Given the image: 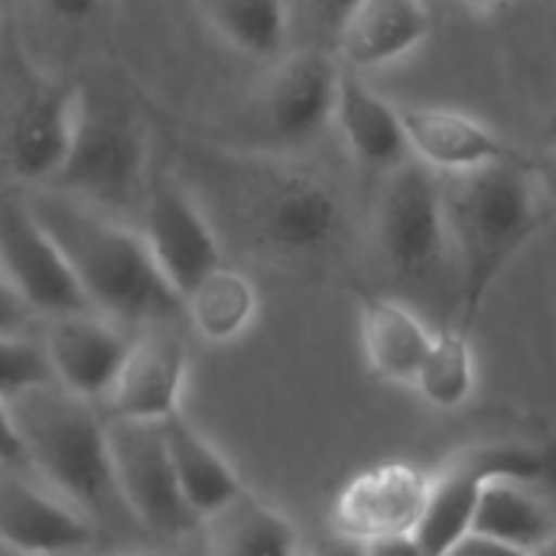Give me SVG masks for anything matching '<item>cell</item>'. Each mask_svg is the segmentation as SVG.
Returning a JSON list of instances; mask_svg holds the SVG:
<instances>
[{
  "label": "cell",
  "instance_id": "ac0fdd59",
  "mask_svg": "<svg viewBox=\"0 0 556 556\" xmlns=\"http://www.w3.org/2000/svg\"><path fill=\"white\" fill-rule=\"evenodd\" d=\"M355 163L375 176V182L410 160V143L401 124V108L384 101L358 72L342 68L336 91V117Z\"/></svg>",
  "mask_w": 556,
  "mask_h": 556
},
{
  "label": "cell",
  "instance_id": "4dcf8cb0",
  "mask_svg": "<svg viewBox=\"0 0 556 556\" xmlns=\"http://www.w3.org/2000/svg\"><path fill=\"white\" fill-rule=\"evenodd\" d=\"M446 556H534L521 547H511V544H502V541H492V538H482V534H466L459 538Z\"/></svg>",
  "mask_w": 556,
  "mask_h": 556
},
{
  "label": "cell",
  "instance_id": "484cf974",
  "mask_svg": "<svg viewBox=\"0 0 556 556\" xmlns=\"http://www.w3.org/2000/svg\"><path fill=\"white\" fill-rule=\"evenodd\" d=\"M433 407H459L472 391V352L469 336L459 329L433 332V345L414 381Z\"/></svg>",
  "mask_w": 556,
  "mask_h": 556
},
{
  "label": "cell",
  "instance_id": "d6986e66",
  "mask_svg": "<svg viewBox=\"0 0 556 556\" xmlns=\"http://www.w3.org/2000/svg\"><path fill=\"white\" fill-rule=\"evenodd\" d=\"M430 36L424 0H362L336 36V49L352 72L388 65Z\"/></svg>",
  "mask_w": 556,
  "mask_h": 556
},
{
  "label": "cell",
  "instance_id": "f35d334b",
  "mask_svg": "<svg viewBox=\"0 0 556 556\" xmlns=\"http://www.w3.org/2000/svg\"><path fill=\"white\" fill-rule=\"evenodd\" d=\"M0 556H26L23 551H16V547H7V544H0Z\"/></svg>",
  "mask_w": 556,
  "mask_h": 556
},
{
  "label": "cell",
  "instance_id": "30bf717a",
  "mask_svg": "<svg viewBox=\"0 0 556 556\" xmlns=\"http://www.w3.org/2000/svg\"><path fill=\"white\" fill-rule=\"evenodd\" d=\"M137 231L143 235L160 274L182 300L225 264L218 228L182 179L163 176L147 186Z\"/></svg>",
  "mask_w": 556,
  "mask_h": 556
},
{
  "label": "cell",
  "instance_id": "ffe728a7",
  "mask_svg": "<svg viewBox=\"0 0 556 556\" xmlns=\"http://www.w3.org/2000/svg\"><path fill=\"white\" fill-rule=\"evenodd\" d=\"M355 296L362 309V342L368 365L388 381L414 384L433 345V332L401 300L378 296L368 290H358Z\"/></svg>",
  "mask_w": 556,
  "mask_h": 556
},
{
  "label": "cell",
  "instance_id": "60d3db41",
  "mask_svg": "<svg viewBox=\"0 0 556 556\" xmlns=\"http://www.w3.org/2000/svg\"><path fill=\"white\" fill-rule=\"evenodd\" d=\"M81 556H153V554H98V551H94V554H81Z\"/></svg>",
  "mask_w": 556,
  "mask_h": 556
},
{
  "label": "cell",
  "instance_id": "4316f807",
  "mask_svg": "<svg viewBox=\"0 0 556 556\" xmlns=\"http://www.w3.org/2000/svg\"><path fill=\"white\" fill-rule=\"evenodd\" d=\"M55 381L42 339L33 336H7L0 332V401L10 404L13 397Z\"/></svg>",
  "mask_w": 556,
  "mask_h": 556
},
{
  "label": "cell",
  "instance_id": "52a82bcc",
  "mask_svg": "<svg viewBox=\"0 0 556 556\" xmlns=\"http://www.w3.org/2000/svg\"><path fill=\"white\" fill-rule=\"evenodd\" d=\"M339 75L336 55L323 46L280 55L244 108V150L280 153L316 140L336 117Z\"/></svg>",
  "mask_w": 556,
  "mask_h": 556
},
{
  "label": "cell",
  "instance_id": "7402d4cb",
  "mask_svg": "<svg viewBox=\"0 0 556 556\" xmlns=\"http://www.w3.org/2000/svg\"><path fill=\"white\" fill-rule=\"evenodd\" d=\"M163 437H166V450H169L182 498L199 518V525L244 489L235 466L182 414L163 420Z\"/></svg>",
  "mask_w": 556,
  "mask_h": 556
},
{
  "label": "cell",
  "instance_id": "ba28073f",
  "mask_svg": "<svg viewBox=\"0 0 556 556\" xmlns=\"http://www.w3.org/2000/svg\"><path fill=\"white\" fill-rule=\"evenodd\" d=\"M495 479L556 485V446L476 443L450 456V463L433 476L430 505L414 534L424 556H446L459 538L469 534L479 495Z\"/></svg>",
  "mask_w": 556,
  "mask_h": 556
},
{
  "label": "cell",
  "instance_id": "8992f818",
  "mask_svg": "<svg viewBox=\"0 0 556 556\" xmlns=\"http://www.w3.org/2000/svg\"><path fill=\"white\" fill-rule=\"evenodd\" d=\"M78 91L75 140L52 186L98 208H124L147 192V127L121 91L85 81Z\"/></svg>",
  "mask_w": 556,
  "mask_h": 556
},
{
  "label": "cell",
  "instance_id": "44dd1931",
  "mask_svg": "<svg viewBox=\"0 0 556 556\" xmlns=\"http://www.w3.org/2000/svg\"><path fill=\"white\" fill-rule=\"evenodd\" d=\"M208 556H300V534L293 521L254 495L248 485L202 525Z\"/></svg>",
  "mask_w": 556,
  "mask_h": 556
},
{
  "label": "cell",
  "instance_id": "8fae6325",
  "mask_svg": "<svg viewBox=\"0 0 556 556\" xmlns=\"http://www.w3.org/2000/svg\"><path fill=\"white\" fill-rule=\"evenodd\" d=\"M0 267L33 316L94 313L65 254L39 225L29 202H20L16 195H0Z\"/></svg>",
  "mask_w": 556,
  "mask_h": 556
},
{
  "label": "cell",
  "instance_id": "6da1fadb",
  "mask_svg": "<svg viewBox=\"0 0 556 556\" xmlns=\"http://www.w3.org/2000/svg\"><path fill=\"white\" fill-rule=\"evenodd\" d=\"M215 212L261 261L323 270L345 241L342 192L316 169L274 153L218 150L205 166Z\"/></svg>",
  "mask_w": 556,
  "mask_h": 556
},
{
  "label": "cell",
  "instance_id": "74e56055",
  "mask_svg": "<svg viewBox=\"0 0 556 556\" xmlns=\"http://www.w3.org/2000/svg\"><path fill=\"white\" fill-rule=\"evenodd\" d=\"M534 556H556V531L538 547V551H534Z\"/></svg>",
  "mask_w": 556,
  "mask_h": 556
},
{
  "label": "cell",
  "instance_id": "603a6c76",
  "mask_svg": "<svg viewBox=\"0 0 556 556\" xmlns=\"http://www.w3.org/2000/svg\"><path fill=\"white\" fill-rule=\"evenodd\" d=\"M554 531L556 525L547 508L511 479H495L482 489L469 528V534H482L528 554H534Z\"/></svg>",
  "mask_w": 556,
  "mask_h": 556
},
{
  "label": "cell",
  "instance_id": "cb8c5ba5",
  "mask_svg": "<svg viewBox=\"0 0 556 556\" xmlns=\"http://www.w3.org/2000/svg\"><path fill=\"white\" fill-rule=\"evenodd\" d=\"M182 306H186V319L192 323V329L205 342L222 345V342L238 339L251 326L257 313V290L251 277L222 264L182 300Z\"/></svg>",
  "mask_w": 556,
  "mask_h": 556
},
{
  "label": "cell",
  "instance_id": "1f68e13d",
  "mask_svg": "<svg viewBox=\"0 0 556 556\" xmlns=\"http://www.w3.org/2000/svg\"><path fill=\"white\" fill-rule=\"evenodd\" d=\"M0 463L7 466H20L26 463V453H23V443H20V433H16V424L10 417V407L0 401Z\"/></svg>",
  "mask_w": 556,
  "mask_h": 556
},
{
  "label": "cell",
  "instance_id": "836d02e7",
  "mask_svg": "<svg viewBox=\"0 0 556 556\" xmlns=\"http://www.w3.org/2000/svg\"><path fill=\"white\" fill-rule=\"evenodd\" d=\"M365 556H424V551L414 534H404V538H381L365 544Z\"/></svg>",
  "mask_w": 556,
  "mask_h": 556
},
{
  "label": "cell",
  "instance_id": "4fadbf2b",
  "mask_svg": "<svg viewBox=\"0 0 556 556\" xmlns=\"http://www.w3.org/2000/svg\"><path fill=\"white\" fill-rule=\"evenodd\" d=\"M130 342L134 332L101 313L52 316L42 329V349L49 355L52 378L91 404H104L130 352Z\"/></svg>",
  "mask_w": 556,
  "mask_h": 556
},
{
  "label": "cell",
  "instance_id": "7a4b0ae2",
  "mask_svg": "<svg viewBox=\"0 0 556 556\" xmlns=\"http://www.w3.org/2000/svg\"><path fill=\"white\" fill-rule=\"evenodd\" d=\"M26 202L65 254L94 313L137 332L186 316L182 296L166 283L137 228L59 189Z\"/></svg>",
  "mask_w": 556,
  "mask_h": 556
},
{
  "label": "cell",
  "instance_id": "ab89813d",
  "mask_svg": "<svg viewBox=\"0 0 556 556\" xmlns=\"http://www.w3.org/2000/svg\"><path fill=\"white\" fill-rule=\"evenodd\" d=\"M469 7H492V3H498V0H466Z\"/></svg>",
  "mask_w": 556,
  "mask_h": 556
},
{
  "label": "cell",
  "instance_id": "9a60e30c",
  "mask_svg": "<svg viewBox=\"0 0 556 556\" xmlns=\"http://www.w3.org/2000/svg\"><path fill=\"white\" fill-rule=\"evenodd\" d=\"M0 544L26 556L94 554L101 528L59 492L3 479L0 482Z\"/></svg>",
  "mask_w": 556,
  "mask_h": 556
},
{
  "label": "cell",
  "instance_id": "83f0119b",
  "mask_svg": "<svg viewBox=\"0 0 556 556\" xmlns=\"http://www.w3.org/2000/svg\"><path fill=\"white\" fill-rule=\"evenodd\" d=\"M528 173L538 186V195L544 202V212L556 218V147H544L534 156H528Z\"/></svg>",
  "mask_w": 556,
  "mask_h": 556
},
{
  "label": "cell",
  "instance_id": "7c38bea8",
  "mask_svg": "<svg viewBox=\"0 0 556 556\" xmlns=\"http://www.w3.org/2000/svg\"><path fill=\"white\" fill-rule=\"evenodd\" d=\"M430 485L433 476L410 463L365 469L339 492L332 505V528L358 544L417 534L430 505Z\"/></svg>",
  "mask_w": 556,
  "mask_h": 556
},
{
  "label": "cell",
  "instance_id": "3957f363",
  "mask_svg": "<svg viewBox=\"0 0 556 556\" xmlns=\"http://www.w3.org/2000/svg\"><path fill=\"white\" fill-rule=\"evenodd\" d=\"M440 186L459 280L456 329L469 336L498 277L551 225V215L544 212L525 153L466 173H440Z\"/></svg>",
  "mask_w": 556,
  "mask_h": 556
},
{
  "label": "cell",
  "instance_id": "9c48e42d",
  "mask_svg": "<svg viewBox=\"0 0 556 556\" xmlns=\"http://www.w3.org/2000/svg\"><path fill=\"white\" fill-rule=\"evenodd\" d=\"M108 453L127 515L150 534L176 541L199 531L166 450L163 424L108 417Z\"/></svg>",
  "mask_w": 556,
  "mask_h": 556
},
{
  "label": "cell",
  "instance_id": "277c9868",
  "mask_svg": "<svg viewBox=\"0 0 556 556\" xmlns=\"http://www.w3.org/2000/svg\"><path fill=\"white\" fill-rule=\"evenodd\" d=\"M371 244L388 280L433 316L437 332L456 329L459 280L437 169L410 156L375 182Z\"/></svg>",
  "mask_w": 556,
  "mask_h": 556
},
{
  "label": "cell",
  "instance_id": "5bb4252c",
  "mask_svg": "<svg viewBox=\"0 0 556 556\" xmlns=\"http://www.w3.org/2000/svg\"><path fill=\"white\" fill-rule=\"evenodd\" d=\"M186 368V345L176 332H169V326L140 329L134 332L121 375L101 407L114 420L163 424L179 414Z\"/></svg>",
  "mask_w": 556,
  "mask_h": 556
},
{
  "label": "cell",
  "instance_id": "d6a6232c",
  "mask_svg": "<svg viewBox=\"0 0 556 556\" xmlns=\"http://www.w3.org/2000/svg\"><path fill=\"white\" fill-rule=\"evenodd\" d=\"M46 13H52L55 20H65V23H78V20H88L101 0H42Z\"/></svg>",
  "mask_w": 556,
  "mask_h": 556
},
{
  "label": "cell",
  "instance_id": "e0dca14e",
  "mask_svg": "<svg viewBox=\"0 0 556 556\" xmlns=\"http://www.w3.org/2000/svg\"><path fill=\"white\" fill-rule=\"evenodd\" d=\"M401 124H404L410 153L437 173H466L476 166L521 156L502 137H495L485 124L453 108L407 104L401 108Z\"/></svg>",
  "mask_w": 556,
  "mask_h": 556
},
{
  "label": "cell",
  "instance_id": "e575fe53",
  "mask_svg": "<svg viewBox=\"0 0 556 556\" xmlns=\"http://www.w3.org/2000/svg\"><path fill=\"white\" fill-rule=\"evenodd\" d=\"M306 556H365V544L349 541V538H342V534L332 531V538H326L323 544H316Z\"/></svg>",
  "mask_w": 556,
  "mask_h": 556
},
{
  "label": "cell",
  "instance_id": "5b68a950",
  "mask_svg": "<svg viewBox=\"0 0 556 556\" xmlns=\"http://www.w3.org/2000/svg\"><path fill=\"white\" fill-rule=\"evenodd\" d=\"M7 407L26 463L52 485V492L72 502L98 528L127 515L111 472L108 417H101L98 404L49 381L13 397Z\"/></svg>",
  "mask_w": 556,
  "mask_h": 556
},
{
  "label": "cell",
  "instance_id": "f1b7e54d",
  "mask_svg": "<svg viewBox=\"0 0 556 556\" xmlns=\"http://www.w3.org/2000/svg\"><path fill=\"white\" fill-rule=\"evenodd\" d=\"M358 3H362V0H306V13H309V20L316 23V29L326 33V36L336 42L342 23L349 20V13H352Z\"/></svg>",
  "mask_w": 556,
  "mask_h": 556
},
{
  "label": "cell",
  "instance_id": "d590c367",
  "mask_svg": "<svg viewBox=\"0 0 556 556\" xmlns=\"http://www.w3.org/2000/svg\"><path fill=\"white\" fill-rule=\"evenodd\" d=\"M544 26H547V39L556 49V0H547L544 3Z\"/></svg>",
  "mask_w": 556,
  "mask_h": 556
},
{
  "label": "cell",
  "instance_id": "8d00e7d4",
  "mask_svg": "<svg viewBox=\"0 0 556 556\" xmlns=\"http://www.w3.org/2000/svg\"><path fill=\"white\" fill-rule=\"evenodd\" d=\"M544 147H556V111L544 124Z\"/></svg>",
  "mask_w": 556,
  "mask_h": 556
},
{
  "label": "cell",
  "instance_id": "f546056e",
  "mask_svg": "<svg viewBox=\"0 0 556 556\" xmlns=\"http://www.w3.org/2000/svg\"><path fill=\"white\" fill-rule=\"evenodd\" d=\"M29 323H33L29 306L13 293V287L7 283L3 267H0V332H7V336H26V326Z\"/></svg>",
  "mask_w": 556,
  "mask_h": 556
},
{
  "label": "cell",
  "instance_id": "d4e9b609",
  "mask_svg": "<svg viewBox=\"0 0 556 556\" xmlns=\"http://www.w3.org/2000/svg\"><path fill=\"white\" fill-rule=\"evenodd\" d=\"M205 23L251 59H280L290 36L287 0H195Z\"/></svg>",
  "mask_w": 556,
  "mask_h": 556
},
{
  "label": "cell",
  "instance_id": "2e32d148",
  "mask_svg": "<svg viewBox=\"0 0 556 556\" xmlns=\"http://www.w3.org/2000/svg\"><path fill=\"white\" fill-rule=\"evenodd\" d=\"M78 85H39L33 88L7 130V163L23 182H55L62 173L75 127H78Z\"/></svg>",
  "mask_w": 556,
  "mask_h": 556
}]
</instances>
